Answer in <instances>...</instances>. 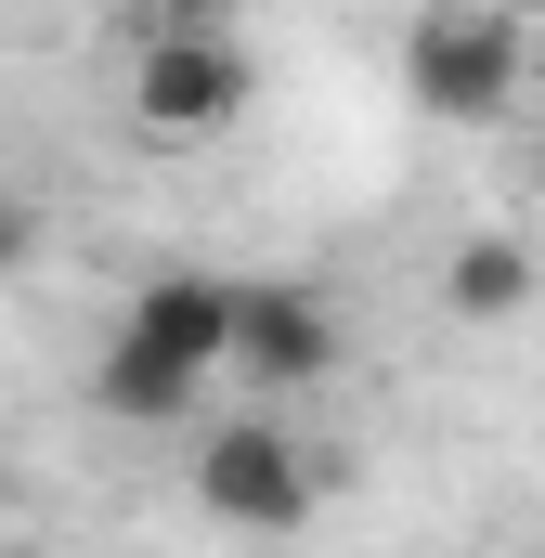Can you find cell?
Instances as JSON below:
<instances>
[{
    "mask_svg": "<svg viewBox=\"0 0 545 558\" xmlns=\"http://www.w3.org/2000/svg\"><path fill=\"white\" fill-rule=\"evenodd\" d=\"M221 351H234V286L221 274H156L118 312L105 364H92V403L118 428H169V416H195V390H208Z\"/></svg>",
    "mask_w": 545,
    "mask_h": 558,
    "instance_id": "1",
    "label": "cell"
},
{
    "mask_svg": "<svg viewBox=\"0 0 545 558\" xmlns=\"http://www.w3.org/2000/svg\"><path fill=\"white\" fill-rule=\"evenodd\" d=\"M520 78H533V39L494 0H428L403 26V92H415V118H441V131H494L520 105Z\"/></svg>",
    "mask_w": 545,
    "mask_h": 558,
    "instance_id": "2",
    "label": "cell"
},
{
    "mask_svg": "<svg viewBox=\"0 0 545 558\" xmlns=\"http://www.w3.org/2000/svg\"><path fill=\"white\" fill-rule=\"evenodd\" d=\"M195 507L221 520V533H247V546H286V533H312V507H325V454L299 441V428L272 416H234L195 441Z\"/></svg>",
    "mask_w": 545,
    "mask_h": 558,
    "instance_id": "3",
    "label": "cell"
},
{
    "mask_svg": "<svg viewBox=\"0 0 545 558\" xmlns=\"http://www.w3.org/2000/svg\"><path fill=\"white\" fill-rule=\"evenodd\" d=\"M131 118L156 143H208L247 118V52L221 39V26H143L131 52Z\"/></svg>",
    "mask_w": 545,
    "mask_h": 558,
    "instance_id": "4",
    "label": "cell"
},
{
    "mask_svg": "<svg viewBox=\"0 0 545 558\" xmlns=\"http://www.w3.org/2000/svg\"><path fill=\"white\" fill-rule=\"evenodd\" d=\"M221 364H247L261 390L338 377V312H325V286H234V351H221Z\"/></svg>",
    "mask_w": 545,
    "mask_h": 558,
    "instance_id": "5",
    "label": "cell"
},
{
    "mask_svg": "<svg viewBox=\"0 0 545 558\" xmlns=\"http://www.w3.org/2000/svg\"><path fill=\"white\" fill-rule=\"evenodd\" d=\"M441 312H455V325H507V312H533V247H520V234H468V247L441 260Z\"/></svg>",
    "mask_w": 545,
    "mask_h": 558,
    "instance_id": "6",
    "label": "cell"
},
{
    "mask_svg": "<svg viewBox=\"0 0 545 558\" xmlns=\"http://www.w3.org/2000/svg\"><path fill=\"white\" fill-rule=\"evenodd\" d=\"M247 0H143V26H234Z\"/></svg>",
    "mask_w": 545,
    "mask_h": 558,
    "instance_id": "7",
    "label": "cell"
},
{
    "mask_svg": "<svg viewBox=\"0 0 545 558\" xmlns=\"http://www.w3.org/2000/svg\"><path fill=\"white\" fill-rule=\"evenodd\" d=\"M26 247H39V221H26V208H0V286L26 274Z\"/></svg>",
    "mask_w": 545,
    "mask_h": 558,
    "instance_id": "8",
    "label": "cell"
},
{
    "mask_svg": "<svg viewBox=\"0 0 545 558\" xmlns=\"http://www.w3.org/2000/svg\"><path fill=\"white\" fill-rule=\"evenodd\" d=\"M533 195H545V143H533Z\"/></svg>",
    "mask_w": 545,
    "mask_h": 558,
    "instance_id": "9",
    "label": "cell"
}]
</instances>
